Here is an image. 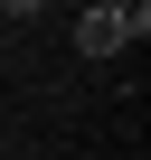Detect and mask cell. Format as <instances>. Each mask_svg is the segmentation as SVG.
<instances>
[{
    "instance_id": "1",
    "label": "cell",
    "mask_w": 151,
    "mask_h": 160,
    "mask_svg": "<svg viewBox=\"0 0 151 160\" xmlns=\"http://www.w3.org/2000/svg\"><path fill=\"white\" fill-rule=\"evenodd\" d=\"M132 38H151V19L113 10V0H85V10H76V57H123Z\"/></svg>"
},
{
    "instance_id": "2",
    "label": "cell",
    "mask_w": 151,
    "mask_h": 160,
    "mask_svg": "<svg viewBox=\"0 0 151 160\" xmlns=\"http://www.w3.org/2000/svg\"><path fill=\"white\" fill-rule=\"evenodd\" d=\"M0 10H10V19H38V10H47V0H0Z\"/></svg>"
}]
</instances>
